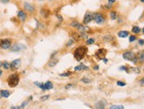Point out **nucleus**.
<instances>
[{"label":"nucleus","instance_id":"f257e3e1","mask_svg":"<svg viewBox=\"0 0 144 109\" xmlns=\"http://www.w3.org/2000/svg\"><path fill=\"white\" fill-rule=\"evenodd\" d=\"M87 52H88V49H87V47L80 46L77 49H75V51H74V53H73V56H74V58H75L76 60L80 61L81 60H83L84 58V57L86 56Z\"/></svg>","mask_w":144,"mask_h":109},{"label":"nucleus","instance_id":"f03ea898","mask_svg":"<svg viewBox=\"0 0 144 109\" xmlns=\"http://www.w3.org/2000/svg\"><path fill=\"white\" fill-rule=\"evenodd\" d=\"M20 82V76L18 74H12L9 76L7 79V84L8 85L10 86V87L13 88V87H16V86L19 84Z\"/></svg>","mask_w":144,"mask_h":109},{"label":"nucleus","instance_id":"7ed1b4c3","mask_svg":"<svg viewBox=\"0 0 144 109\" xmlns=\"http://www.w3.org/2000/svg\"><path fill=\"white\" fill-rule=\"evenodd\" d=\"M123 58H124L126 60L132 61V62H134V63L138 62V58H137L136 54L132 51L126 52L123 53Z\"/></svg>","mask_w":144,"mask_h":109},{"label":"nucleus","instance_id":"20e7f679","mask_svg":"<svg viewBox=\"0 0 144 109\" xmlns=\"http://www.w3.org/2000/svg\"><path fill=\"white\" fill-rule=\"evenodd\" d=\"M94 20H95V22L96 24L102 25V24L104 23L105 17L101 12H94Z\"/></svg>","mask_w":144,"mask_h":109},{"label":"nucleus","instance_id":"39448f33","mask_svg":"<svg viewBox=\"0 0 144 109\" xmlns=\"http://www.w3.org/2000/svg\"><path fill=\"white\" fill-rule=\"evenodd\" d=\"M0 47L4 50H7V49H10L12 47V41L10 39H3L0 41Z\"/></svg>","mask_w":144,"mask_h":109},{"label":"nucleus","instance_id":"423d86ee","mask_svg":"<svg viewBox=\"0 0 144 109\" xmlns=\"http://www.w3.org/2000/svg\"><path fill=\"white\" fill-rule=\"evenodd\" d=\"M92 20H94V12H87L85 16H84L83 24H88V23H90Z\"/></svg>","mask_w":144,"mask_h":109},{"label":"nucleus","instance_id":"0eeeda50","mask_svg":"<svg viewBox=\"0 0 144 109\" xmlns=\"http://www.w3.org/2000/svg\"><path fill=\"white\" fill-rule=\"evenodd\" d=\"M106 53H107V52H106L105 49H99V50L95 52V56L96 57L98 60H103V58H104V56L106 55Z\"/></svg>","mask_w":144,"mask_h":109},{"label":"nucleus","instance_id":"6e6552de","mask_svg":"<svg viewBox=\"0 0 144 109\" xmlns=\"http://www.w3.org/2000/svg\"><path fill=\"white\" fill-rule=\"evenodd\" d=\"M20 64H21V61H20V58L14 60L12 61V63H11V69H12V70H17L18 68L20 66Z\"/></svg>","mask_w":144,"mask_h":109},{"label":"nucleus","instance_id":"1a4fd4ad","mask_svg":"<svg viewBox=\"0 0 144 109\" xmlns=\"http://www.w3.org/2000/svg\"><path fill=\"white\" fill-rule=\"evenodd\" d=\"M77 29H78L80 33H88V32L90 31V28L84 25V24H80L79 27L77 28Z\"/></svg>","mask_w":144,"mask_h":109},{"label":"nucleus","instance_id":"9d476101","mask_svg":"<svg viewBox=\"0 0 144 109\" xmlns=\"http://www.w3.org/2000/svg\"><path fill=\"white\" fill-rule=\"evenodd\" d=\"M24 9L26 10V11H27V12H35V6H33V4H31L30 3H27V2H25L24 3Z\"/></svg>","mask_w":144,"mask_h":109},{"label":"nucleus","instance_id":"9b49d317","mask_svg":"<svg viewBox=\"0 0 144 109\" xmlns=\"http://www.w3.org/2000/svg\"><path fill=\"white\" fill-rule=\"evenodd\" d=\"M26 47L24 46V45H22V44H13V45H12V47L10 48V50H11V52H20V51H21V50H23V49H25Z\"/></svg>","mask_w":144,"mask_h":109},{"label":"nucleus","instance_id":"f8f14e48","mask_svg":"<svg viewBox=\"0 0 144 109\" xmlns=\"http://www.w3.org/2000/svg\"><path fill=\"white\" fill-rule=\"evenodd\" d=\"M102 39H103V42H106V43H111L115 40L114 36L112 35H105L102 37Z\"/></svg>","mask_w":144,"mask_h":109},{"label":"nucleus","instance_id":"ddd939ff","mask_svg":"<svg viewBox=\"0 0 144 109\" xmlns=\"http://www.w3.org/2000/svg\"><path fill=\"white\" fill-rule=\"evenodd\" d=\"M41 15L43 16V18H48L50 16V14H51V12H50L49 9H47V8H43V9L41 10Z\"/></svg>","mask_w":144,"mask_h":109},{"label":"nucleus","instance_id":"4468645a","mask_svg":"<svg viewBox=\"0 0 144 109\" xmlns=\"http://www.w3.org/2000/svg\"><path fill=\"white\" fill-rule=\"evenodd\" d=\"M137 58H138V61L141 63L144 62V51L142 50V51H140L138 53H137Z\"/></svg>","mask_w":144,"mask_h":109},{"label":"nucleus","instance_id":"2eb2a0df","mask_svg":"<svg viewBox=\"0 0 144 109\" xmlns=\"http://www.w3.org/2000/svg\"><path fill=\"white\" fill-rule=\"evenodd\" d=\"M18 18H19L20 20L24 22V20L27 19V14H26L24 11H20V12H18Z\"/></svg>","mask_w":144,"mask_h":109},{"label":"nucleus","instance_id":"dca6fc26","mask_svg":"<svg viewBox=\"0 0 144 109\" xmlns=\"http://www.w3.org/2000/svg\"><path fill=\"white\" fill-rule=\"evenodd\" d=\"M105 108V102L98 101L95 103V109H104Z\"/></svg>","mask_w":144,"mask_h":109},{"label":"nucleus","instance_id":"f3484780","mask_svg":"<svg viewBox=\"0 0 144 109\" xmlns=\"http://www.w3.org/2000/svg\"><path fill=\"white\" fill-rule=\"evenodd\" d=\"M11 95V92L7 90H0V96L2 98H9Z\"/></svg>","mask_w":144,"mask_h":109},{"label":"nucleus","instance_id":"a211bd4d","mask_svg":"<svg viewBox=\"0 0 144 109\" xmlns=\"http://www.w3.org/2000/svg\"><path fill=\"white\" fill-rule=\"evenodd\" d=\"M58 63H59V60H58V58H51V60L49 61V63H48V66H49V68H53V66H56Z\"/></svg>","mask_w":144,"mask_h":109},{"label":"nucleus","instance_id":"6ab92c4d","mask_svg":"<svg viewBox=\"0 0 144 109\" xmlns=\"http://www.w3.org/2000/svg\"><path fill=\"white\" fill-rule=\"evenodd\" d=\"M118 36L121 38H125V37H127L129 36V32L127 30H121L118 33Z\"/></svg>","mask_w":144,"mask_h":109},{"label":"nucleus","instance_id":"aec40b11","mask_svg":"<svg viewBox=\"0 0 144 109\" xmlns=\"http://www.w3.org/2000/svg\"><path fill=\"white\" fill-rule=\"evenodd\" d=\"M71 36H72V39H73V40H75V41H79V40H80V36L79 35L77 32H72V34H71Z\"/></svg>","mask_w":144,"mask_h":109},{"label":"nucleus","instance_id":"412c9836","mask_svg":"<svg viewBox=\"0 0 144 109\" xmlns=\"http://www.w3.org/2000/svg\"><path fill=\"white\" fill-rule=\"evenodd\" d=\"M134 73V74H139L140 73V69L137 68H132V66H128V71H127V73Z\"/></svg>","mask_w":144,"mask_h":109},{"label":"nucleus","instance_id":"4be33fe9","mask_svg":"<svg viewBox=\"0 0 144 109\" xmlns=\"http://www.w3.org/2000/svg\"><path fill=\"white\" fill-rule=\"evenodd\" d=\"M44 85H45V90H51L53 88V84L51 82H50V81H47L46 82H44Z\"/></svg>","mask_w":144,"mask_h":109},{"label":"nucleus","instance_id":"5701e85b","mask_svg":"<svg viewBox=\"0 0 144 109\" xmlns=\"http://www.w3.org/2000/svg\"><path fill=\"white\" fill-rule=\"evenodd\" d=\"M141 31H142V29H141V28L138 27V26H134V27H133L132 32L134 34H140Z\"/></svg>","mask_w":144,"mask_h":109},{"label":"nucleus","instance_id":"b1692460","mask_svg":"<svg viewBox=\"0 0 144 109\" xmlns=\"http://www.w3.org/2000/svg\"><path fill=\"white\" fill-rule=\"evenodd\" d=\"M109 109H124L122 105H112L109 107Z\"/></svg>","mask_w":144,"mask_h":109},{"label":"nucleus","instance_id":"393cba45","mask_svg":"<svg viewBox=\"0 0 144 109\" xmlns=\"http://www.w3.org/2000/svg\"><path fill=\"white\" fill-rule=\"evenodd\" d=\"M117 16H118V14L115 11H111V12H110V17H111V20H116L117 19Z\"/></svg>","mask_w":144,"mask_h":109},{"label":"nucleus","instance_id":"a878e982","mask_svg":"<svg viewBox=\"0 0 144 109\" xmlns=\"http://www.w3.org/2000/svg\"><path fill=\"white\" fill-rule=\"evenodd\" d=\"M3 68L4 69H9V68H11V63H9L8 61H4L3 62Z\"/></svg>","mask_w":144,"mask_h":109},{"label":"nucleus","instance_id":"bb28decb","mask_svg":"<svg viewBox=\"0 0 144 109\" xmlns=\"http://www.w3.org/2000/svg\"><path fill=\"white\" fill-rule=\"evenodd\" d=\"M80 82H84V84H90V82H91V80L88 77H82L81 79H80Z\"/></svg>","mask_w":144,"mask_h":109},{"label":"nucleus","instance_id":"cd10ccee","mask_svg":"<svg viewBox=\"0 0 144 109\" xmlns=\"http://www.w3.org/2000/svg\"><path fill=\"white\" fill-rule=\"evenodd\" d=\"M80 23H79L78 22H76V20H73V22H72L70 23V26L71 27H72V28H77L79 27V25H80Z\"/></svg>","mask_w":144,"mask_h":109},{"label":"nucleus","instance_id":"c85d7f7f","mask_svg":"<svg viewBox=\"0 0 144 109\" xmlns=\"http://www.w3.org/2000/svg\"><path fill=\"white\" fill-rule=\"evenodd\" d=\"M95 43V39L94 38H88L87 39V41H86V44L88 45H90V44H93Z\"/></svg>","mask_w":144,"mask_h":109},{"label":"nucleus","instance_id":"c756f323","mask_svg":"<svg viewBox=\"0 0 144 109\" xmlns=\"http://www.w3.org/2000/svg\"><path fill=\"white\" fill-rule=\"evenodd\" d=\"M71 74H72V73L71 72H66V73H62V74H60L59 76H63V77H66V76H70Z\"/></svg>","mask_w":144,"mask_h":109},{"label":"nucleus","instance_id":"7c9ffc66","mask_svg":"<svg viewBox=\"0 0 144 109\" xmlns=\"http://www.w3.org/2000/svg\"><path fill=\"white\" fill-rule=\"evenodd\" d=\"M137 39V37L135 36H129V42H134V41H135Z\"/></svg>","mask_w":144,"mask_h":109},{"label":"nucleus","instance_id":"2f4dec72","mask_svg":"<svg viewBox=\"0 0 144 109\" xmlns=\"http://www.w3.org/2000/svg\"><path fill=\"white\" fill-rule=\"evenodd\" d=\"M73 43H74V40L73 39H70L67 43H66V46H71L72 44H73Z\"/></svg>","mask_w":144,"mask_h":109},{"label":"nucleus","instance_id":"473e14b6","mask_svg":"<svg viewBox=\"0 0 144 109\" xmlns=\"http://www.w3.org/2000/svg\"><path fill=\"white\" fill-rule=\"evenodd\" d=\"M49 98H50V95H45V96H43V97H41V98H40V100H41L42 101H44V100H48Z\"/></svg>","mask_w":144,"mask_h":109},{"label":"nucleus","instance_id":"72a5a7b5","mask_svg":"<svg viewBox=\"0 0 144 109\" xmlns=\"http://www.w3.org/2000/svg\"><path fill=\"white\" fill-rule=\"evenodd\" d=\"M117 85H119V86H125V85H126V82H121V81H118V82H117Z\"/></svg>","mask_w":144,"mask_h":109},{"label":"nucleus","instance_id":"f704fd0d","mask_svg":"<svg viewBox=\"0 0 144 109\" xmlns=\"http://www.w3.org/2000/svg\"><path fill=\"white\" fill-rule=\"evenodd\" d=\"M27 104H28V100H27V101H24L23 103L21 104V106H20V107H21V109H22V108H24V107H25L27 105Z\"/></svg>","mask_w":144,"mask_h":109},{"label":"nucleus","instance_id":"c9c22d12","mask_svg":"<svg viewBox=\"0 0 144 109\" xmlns=\"http://www.w3.org/2000/svg\"><path fill=\"white\" fill-rule=\"evenodd\" d=\"M138 43L140 45H144V40L143 39H140V40L138 41Z\"/></svg>","mask_w":144,"mask_h":109},{"label":"nucleus","instance_id":"e433bc0d","mask_svg":"<svg viewBox=\"0 0 144 109\" xmlns=\"http://www.w3.org/2000/svg\"><path fill=\"white\" fill-rule=\"evenodd\" d=\"M9 1L10 0H0V2L2 3V4H7V3H9Z\"/></svg>","mask_w":144,"mask_h":109},{"label":"nucleus","instance_id":"4c0bfd02","mask_svg":"<svg viewBox=\"0 0 144 109\" xmlns=\"http://www.w3.org/2000/svg\"><path fill=\"white\" fill-rule=\"evenodd\" d=\"M140 84L141 85H144V77L142 78V79L140 80Z\"/></svg>","mask_w":144,"mask_h":109},{"label":"nucleus","instance_id":"58836bf2","mask_svg":"<svg viewBox=\"0 0 144 109\" xmlns=\"http://www.w3.org/2000/svg\"><path fill=\"white\" fill-rule=\"evenodd\" d=\"M72 86H73V84H67V85H66V89H70Z\"/></svg>","mask_w":144,"mask_h":109},{"label":"nucleus","instance_id":"ea45409f","mask_svg":"<svg viewBox=\"0 0 144 109\" xmlns=\"http://www.w3.org/2000/svg\"><path fill=\"white\" fill-rule=\"evenodd\" d=\"M108 2H109V4H114V3L116 2V0H108Z\"/></svg>","mask_w":144,"mask_h":109},{"label":"nucleus","instance_id":"a19ab883","mask_svg":"<svg viewBox=\"0 0 144 109\" xmlns=\"http://www.w3.org/2000/svg\"><path fill=\"white\" fill-rule=\"evenodd\" d=\"M11 109H21V107H20V106H12Z\"/></svg>","mask_w":144,"mask_h":109},{"label":"nucleus","instance_id":"79ce46f5","mask_svg":"<svg viewBox=\"0 0 144 109\" xmlns=\"http://www.w3.org/2000/svg\"><path fill=\"white\" fill-rule=\"evenodd\" d=\"M58 19L59 20V22H63V18L61 15H58Z\"/></svg>","mask_w":144,"mask_h":109},{"label":"nucleus","instance_id":"37998d69","mask_svg":"<svg viewBox=\"0 0 144 109\" xmlns=\"http://www.w3.org/2000/svg\"><path fill=\"white\" fill-rule=\"evenodd\" d=\"M98 68H98V66H95V68H94V69H95V70H97Z\"/></svg>","mask_w":144,"mask_h":109},{"label":"nucleus","instance_id":"c03bdc74","mask_svg":"<svg viewBox=\"0 0 144 109\" xmlns=\"http://www.w3.org/2000/svg\"><path fill=\"white\" fill-rule=\"evenodd\" d=\"M103 61H104L105 63H107V61H108V60H107V58H103Z\"/></svg>","mask_w":144,"mask_h":109},{"label":"nucleus","instance_id":"a18cd8bd","mask_svg":"<svg viewBox=\"0 0 144 109\" xmlns=\"http://www.w3.org/2000/svg\"><path fill=\"white\" fill-rule=\"evenodd\" d=\"M1 66H3V62H1V61H0V68H1Z\"/></svg>","mask_w":144,"mask_h":109},{"label":"nucleus","instance_id":"49530a36","mask_svg":"<svg viewBox=\"0 0 144 109\" xmlns=\"http://www.w3.org/2000/svg\"><path fill=\"white\" fill-rule=\"evenodd\" d=\"M2 74H3V72H2V70H0V76H2Z\"/></svg>","mask_w":144,"mask_h":109},{"label":"nucleus","instance_id":"de8ad7c7","mask_svg":"<svg viewBox=\"0 0 144 109\" xmlns=\"http://www.w3.org/2000/svg\"><path fill=\"white\" fill-rule=\"evenodd\" d=\"M140 1H141L142 3H144V0H140Z\"/></svg>","mask_w":144,"mask_h":109},{"label":"nucleus","instance_id":"09e8293b","mask_svg":"<svg viewBox=\"0 0 144 109\" xmlns=\"http://www.w3.org/2000/svg\"><path fill=\"white\" fill-rule=\"evenodd\" d=\"M142 32H143V33H144V28H142Z\"/></svg>","mask_w":144,"mask_h":109},{"label":"nucleus","instance_id":"8fccbe9b","mask_svg":"<svg viewBox=\"0 0 144 109\" xmlns=\"http://www.w3.org/2000/svg\"><path fill=\"white\" fill-rule=\"evenodd\" d=\"M72 1H73V2H76V1H78V0H72Z\"/></svg>","mask_w":144,"mask_h":109},{"label":"nucleus","instance_id":"3c124183","mask_svg":"<svg viewBox=\"0 0 144 109\" xmlns=\"http://www.w3.org/2000/svg\"><path fill=\"white\" fill-rule=\"evenodd\" d=\"M41 1H43V0H41ZM48 1H51V0H48Z\"/></svg>","mask_w":144,"mask_h":109}]
</instances>
